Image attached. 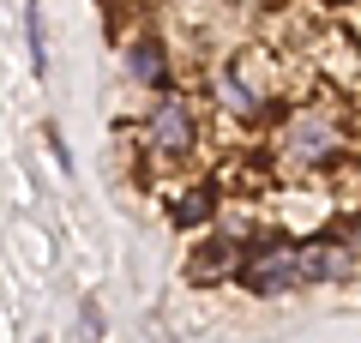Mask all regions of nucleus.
<instances>
[{
  "label": "nucleus",
  "mask_w": 361,
  "mask_h": 343,
  "mask_svg": "<svg viewBox=\"0 0 361 343\" xmlns=\"http://www.w3.org/2000/svg\"><path fill=\"white\" fill-rule=\"evenodd\" d=\"M343 121H337V109H325V102H301V109H289L283 121H277V133H271V157L289 169V175H319V169H331L337 157H343Z\"/></svg>",
  "instance_id": "f257e3e1"
},
{
  "label": "nucleus",
  "mask_w": 361,
  "mask_h": 343,
  "mask_svg": "<svg viewBox=\"0 0 361 343\" xmlns=\"http://www.w3.org/2000/svg\"><path fill=\"white\" fill-rule=\"evenodd\" d=\"M259 61H265V49H235L223 66H211V102L241 127L277 121V85H271V73H259Z\"/></svg>",
  "instance_id": "f03ea898"
},
{
  "label": "nucleus",
  "mask_w": 361,
  "mask_h": 343,
  "mask_svg": "<svg viewBox=\"0 0 361 343\" xmlns=\"http://www.w3.org/2000/svg\"><path fill=\"white\" fill-rule=\"evenodd\" d=\"M193 151H199V114H193V102L180 97V90H157L151 114H145V127H139V157L157 163V169H180Z\"/></svg>",
  "instance_id": "7ed1b4c3"
},
{
  "label": "nucleus",
  "mask_w": 361,
  "mask_h": 343,
  "mask_svg": "<svg viewBox=\"0 0 361 343\" xmlns=\"http://www.w3.org/2000/svg\"><path fill=\"white\" fill-rule=\"evenodd\" d=\"M235 283L253 295H289L307 283V265H301V241H283V235H253L241 247V271Z\"/></svg>",
  "instance_id": "20e7f679"
},
{
  "label": "nucleus",
  "mask_w": 361,
  "mask_h": 343,
  "mask_svg": "<svg viewBox=\"0 0 361 343\" xmlns=\"http://www.w3.org/2000/svg\"><path fill=\"white\" fill-rule=\"evenodd\" d=\"M241 247L235 235H205V241H193V259H187V277L193 283H223L241 271Z\"/></svg>",
  "instance_id": "39448f33"
},
{
  "label": "nucleus",
  "mask_w": 361,
  "mask_h": 343,
  "mask_svg": "<svg viewBox=\"0 0 361 343\" xmlns=\"http://www.w3.org/2000/svg\"><path fill=\"white\" fill-rule=\"evenodd\" d=\"M127 73L139 78L145 90H169L175 66H169V49H163L157 37H133V42H127Z\"/></svg>",
  "instance_id": "423d86ee"
},
{
  "label": "nucleus",
  "mask_w": 361,
  "mask_h": 343,
  "mask_svg": "<svg viewBox=\"0 0 361 343\" xmlns=\"http://www.w3.org/2000/svg\"><path fill=\"white\" fill-rule=\"evenodd\" d=\"M205 217H217V193L211 187H180V199H169V223L175 229H199Z\"/></svg>",
  "instance_id": "0eeeda50"
},
{
  "label": "nucleus",
  "mask_w": 361,
  "mask_h": 343,
  "mask_svg": "<svg viewBox=\"0 0 361 343\" xmlns=\"http://www.w3.org/2000/svg\"><path fill=\"white\" fill-rule=\"evenodd\" d=\"M25 18H30V61H37V73H42L49 49H42V6H37V0H25Z\"/></svg>",
  "instance_id": "6e6552de"
}]
</instances>
